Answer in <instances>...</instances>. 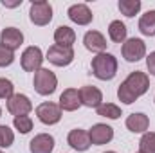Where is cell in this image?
<instances>
[{
    "label": "cell",
    "mask_w": 155,
    "mask_h": 153,
    "mask_svg": "<svg viewBox=\"0 0 155 153\" xmlns=\"http://www.w3.org/2000/svg\"><path fill=\"white\" fill-rule=\"evenodd\" d=\"M79 101L83 106L87 108H97L101 106L103 103V94L97 86H92V85H85L79 88Z\"/></svg>",
    "instance_id": "10"
},
{
    "label": "cell",
    "mask_w": 155,
    "mask_h": 153,
    "mask_svg": "<svg viewBox=\"0 0 155 153\" xmlns=\"http://www.w3.org/2000/svg\"><path fill=\"white\" fill-rule=\"evenodd\" d=\"M126 25L121 22V20H114V22H110V25H108V36L112 41H116V43H124L126 41Z\"/></svg>",
    "instance_id": "21"
},
{
    "label": "cell",
    "mask_w": 155,
    "mask_h": 153,
    "mask_svg": "<svg viewBox=\"0 0 155 153\" xmlns=\"http://www.w3.org/2000/svg\"><path fill=\"white\" fill-rule=\"evenodd\" d=\"M15 61V52L0 45V67H9Z\"/></svg>",
    "instance_id": "28"
},
{
    "label": "cell",
    "mask_w": 155,
    "mask_h": 153,
    "mask_svg": "<svg viewBox=\"0 0 155 153\" xmlns=\"http://www.w3.org/2000/svg\"><path fill=\"white\" fill-rule=\"evenodd\" d=\"M92 74L101 81H110L117 74V60L114 54L101 52L92 58Z\"/></svg>",
    "instance_id": "2"
},
{
    "label": "cell",
    "mask_w": 155,
    "mask_h": 153,
    "mask_svg": "<svg viewBox=\"0 0 155 153\" xmlns=\"http://www.w3.org/2000/svg\"><path fill=\"white\" fill-rule=\"evenodd\" d=\"M54 41L56 45H61V47H72V43L76 41L74 29H71L69 25H60L54 31Z\"/></svg>",
    "instance_id": "19"
},
{
    "label": "cell",
    "mask_w": 155,
    "mask_h": 153,
    "mask_svg": "<svg viewBox=\"0 0 155 153\" xmlns=\"http://www.w3.org/2000/svg\"><path fill=\"white\" fill-rule=\"evenodd\" d=\"M83 43H85V47L90 50V52H97V54H101V52H105L107 50V38L99 33V31H88L85 36H83Z\"/></svg>",
    "instance_id": "15"
},
{
    "label": "cell",
    "mask_w": 155,
    "mask_h": 153,
    "mask_svg": "<svg viewBox=\"0 0 155 153\" xmlns=\"http://www.w3.org/2000/svg\"><path fill=\"white\" fill-rule=\"evenodd\" d=\"M36 115L43 124H56L61 119V108L56 103H41L36 106Z\"/></svg>",
    "instance_id": "9"
},
{
    "label": "cell",
    "mask_w": 155,
    "mask_h": 153,
    "mask_svg": "<svg viewBox=\"0 0 155 153\" xmlns=\"http://www.w3.org/2000/svg\"><path fill=\"white\" fill-rule=\"evenodd\" d=\"M15 128L20 132V133H29L33 130V119L29 115H20V117H15L13 121Z\"/></svg>",
    "instance_id": "25"
},
{
    "label": "cell",
    "mask_w": 155,
    "mask_h": 153,
    "mask_svg": "<svg viewBox=\"0 0 155 153\" xmlns=\"http://www.w3.org/2000/svg\"><path fill=\"white\" fill-rule=\"evenodd\" d=\"M20 4H22V0H16V2H5V0H2V5L4 7H16Z\"/></svg>",
    "instance_id": "30"
},
{
    "label": "cell",
    "mask_w": 155,
    "mask_h": 153,
    "mask_svg": "<svg viewBox=\"0 0 155 153\" xmlns=\"http://www.w3.org/2000/svg\"><path fill=\"white\" fill-rule=\"evenodd\" d=\"M121 52H123V58L126 61L135 63V61H139L146 56V45L141 38H130L123 43Z\"/></svg>",
    "instance_id": "6"
},
{
    "label": "cell",
    "mask_w": 155,
    "mask_h": 153,
    "mask_svg": "<svg viewBox=\"0 0 155 153\" xmlns=\"http://www.w3.org/2000/svg\"><path fill=\"white\" fill-rule=\"evenodd\" d=\"M148 88H150V77H148V74H144L141 70H135V72H130V76L119 85L117 97L124 105H132L141 96H144L148 92Z\"/></svg>",
    "instance_id": "1"
},
{
    "label": "cell",
    "mask_w": 155,
    "mask_h": 153,
    "mask_svg": "<svg viewBox=\"0 0 155 153\" xmlns=\"http://www.w3.org/2000/svg\"><path fill=\"white\" fill-rule=\"evenodd\" d=\"M67 15H69V18L74 24H78V25H88L92 22V18H94L92 11L85 4H74V5H71L69 11H67Z\"/></svg>",
    "instance_id": "13"
},
{
    "label": "cell",
    "mask_w": 155,
    "mask_h": 153,
    "mask_svg": "<svg viewBox=\"0 0 155 153\" xmlns=\"http://www.w3.org/2000/svg\"><path fill=\"white\" fill-rule=\"evenodd\" d=\"M139 31L144 36H155V9L144 13L139 20Z\"/></svg>",
    "instance_id": "20"
},
{
    "label": "cell",
    "mask_w": 155,
    "mask_h": 153,
    "mask_svg": "<svg viewBox=\"0 0 155 153\" xmlns=\"http://www.w3.org/2000/svg\"><path fill=\"white\" fill-rule=\"evenodd\" d=\"M0 153H4V151H0Z\"/></svg>",
    "instance_id": "33"
},
{
    "label": "cell",
    "mask_w": 155,
    "mask_h": 153,
    "mask_svg": "<svg viewBox=\"0 0 155 153\" xmlns=\"http://www.w3.org/2000/svg\"><path fill=\"white\" fill-rule=\"evenodd\" d=\"M29 18L35 25H47L52 20V5L47 0H36L29 7Z\"/></svg>",
    "instance_id": "4"
},
{
    "label": "cell",
    "mask_w": 155,
    "mask_h": 153,
    "mask_svg": "<svg viewBox=\"0 0 155 153\" xmlns=\"http://www.w3.org/2000/svg\"><path fill=\"white\" fill-rule=\"evenodd\" d=\"M47 60L56 67H67L74 60V50H72V47H61V45L54 43L47 50Z\"/></svg>",
    "instance_id": "5"
},
{
    "label": "cell",
    "mask_w": 155,
    "mask_h": 153,
    "mask_svg": "<svg viewBox=\"0 0 155 153\" xmlns=\"http://www.w3.org/2000/svg\"><path fill=\"white\" fill-rule=\"evenodd\" d=\"M146 67H148L150 74H152V76H155V50L148 54V58H146Z\"/></svg>",
    "instance_id": "29"
},
{
    "label": "cell",
    "mask_w": 155,
    "mask_h": 153,
    "mask_svg": "<svg viewBox=\"0 0 155 153\" xmlns=\"http://www.w3.org/2000/svg\"><path fill=\"white\" fill-rule=\"evenodd\" d=\"M96 110H97V115H101V117H108V119H119L121 117V108L114 103H103Z\"/></svg>",
    "instance_id": "23"
},
{
    "label": "cell",
    "mask_w": 155,
    "mask_h": 153,
    "mask_svg": "<svg viewBox=\"0 0 155 153\" xmlns=\"http://www.w3.org/2000/svg\"><path fill=\"white\" fill-rule=\"evenodd\" d=\"M0 115H2V108H0Z\"/></svg>",
    "instance_id": "32"
},
{
    "label": "cell",
    "mask_w": 155,
    "mask_h": 153,
    "mask_svg": "<svg viewBox=\"0 0 155 153\" xmlns=\"http://www.w3.org/2000/svg\"><path fill=\"white\" fill-rule=\"evenodd\" d=\"M105 153H116V151H105Z\"/></svg>",
    "instance_id": "31"
},
{
    "label": "cell",
    "mask_w": 155,
    "mask_h": 153,
    "mask_svg": "<svg viewBox=\"0 0 155 153\" xmlns=\"http://www.w3.org/2000/svg\"><path fill=\"white\" fill-rule=\"evenodd\" d=\"M88 137H90V142L96 144V146H103L107 142H110L114 139V128L108 126V124H103V122H97L94 124L90 130H88Z\"/></svg>",
    "instance_id": "11"
},
{
    "label": "cell",
    "mask_w": 155,
    "mask_h": 153,
    "mask_svg": "<svg viewBox=\"0 0 155 153\" xmlns=\"http://www.w3.org/2000/svg\"><path fill=\"white\" fill-rule=\"evenodd\" d=\"M141 0H119V11L128 18L135 16L141 11Z\"/></svg>",
    "instance_id": "22"
},
{
    "label": "cell",
    "mask_w": 155,
    "mask_h": 153,
    "mask_svg": "<svg viewBox=\"0 0 155 153\" xmlns=\"http://www.w3.org/2000/svg\"><path fill=\"white\" fill-rule=\"evenodd\" d=\"M15 142V133L9 126L0 124V148H9Z\"/></svg>",
    "instance_id": "26"
},
{
    "label": "cell",
    "mask_w": 155,
    "mask_h": 153,
    "mask_svg": "<svg viewBox=\"0 0 155 153\" xmlns=\"http://www.w3.org/2000/svg\"><path fill=\"white\" fill-rule=\"evenodd\" d=\"M52 150H54V137L49 133H38L29 142L31 153H52Z\"/></svg>",
    "instance_id": "16"
},
{
    "label": "cell",
    "mask_w": 155,
    "mask_h": 153,
    "mask_svg": "<svg viewBox=\"0 0 155 153\" xmlns=\"http://www.w3.org/2000/svg\"><path fill=\"white\" fill-rule=\"evenodd\" d=\"M81 106L79 101V90L78 88H67L63 90V94L60 96V108L65 112H74Z\"/></svg>",
    "instance_id": "17"
},
{
    "label": "cell",
    "mask_w": 155,
    "mask_h": 153,
    "mask_svg": "<svg viewBox=\"0 0 155 153\" xmlns=\"http://www.w3.org/2000/svg\"><path fill=\"white\" fill-rule=\"evenodd\" d=\"M31 110H33V103L24 94H15L13 97L7 99V112L11 115H15V117L27 115Z\"/></svg>",
    "instance_id": "8"
},
{
    "label": "cell",
    "mask_w": 155,
    "mask_h": 153,
    "mask_svg": "<svg viewBox=\"0 0 155 153\" xmlns=\"http://www.w3.org/2000/svg\"><path fill=\"white\" fill-rule=\"evenodd\" d=\"M22 43H24V34H22L20 29H16V27H5L2 31V34H0V45L2 47H5V49H9V50L15 52L16 49H20Z\"/></svg>",
    "instance_id": "12"
},
{
    "label": "cell",
    "mask_w": 155,
    "mask_h": 153,
    "mask_svg": "<svg viewBox=\"0 0 155 153\" xmlns=\"http://www.w3.org/2000/svg\"><path fill=\"white\" fill-rule=\"evenodd\" d=\"M33 85H35V90L40 96H51V94H54V90L58 86V77L49 69H40L35 72Z\"/></svg>",
    "instance_id": "3"
},
{
    "label": "cell",
    "mask_w": 155,
    "mask_h": 153,
    "mask_svg": "<svg viewBox=\"0 0 155 153\" xmlns=\"http://www.w3.org/2000/svg\"><path fill=\"white\" fill-rule=\"evenodd\" d=\"M139 153H155V132H148L141 137Z\"/></svg>",
    "instance_id": "24"
},
{
    "label": "cell",
    "mask_w": 155,
    "mask_h": 153,
    "mask_svg": "<svg viewBox=\"0 0 155 153\" xmlns=\"http://www.w3.org/2000/svg\"><path fill=\"white\" fill-rule=\"evenodd\" d=\"M67 142H69V146L72 148V150H76V151H87L88 148H90V137H88V132H85V130H81V128H76V130H72L69 135H67Z\"/></svg>",
    "instance_id": "14"
},
{
    "label": "cell",
    "mask_w": 155,
    "mask_h": 153,
    "mask_svg": "<svg viewBox=\"0 0 155 153\" xmlns=\"http://www.w3.org/2000/svg\"><path fill=\"white\" fill-rule=\"evenodd\" d=\"M126 128L134 133H144L150 126V119L146 114H132L126 117Z\"/></svg>",
    "instance_id": "18"
},
{
    "label": "cell",
    "mask_w": 155,
    "mask_h": 153,
    "mask_svg": "<svg viewBox=\"0 0 155 153\" xmlns=\"http://www.w3.org/2000/svg\"><path fill=\"white\" fill-rule=\"evenodd\" d=\"M41 63H43V52L40 47H27L24 52H22V69L25 72H36L41 69Z\"/></svg>",
    "instance_id": "7"
},
{
    "label": "cell",
    "mask_w": 155,
    "mask_h": 153,
    "mask_svg": "<svg viewBox=\"0 0 155 153\" xmlns=\"http://www.w3.org/2000/svg\"><path fill=\"white\" fill-rule=\"evenodd\" d=\"M137 153H139V151H137Z\"/></svg>",
    "instance_id": "34"
},
{
    "label": "cell",
    "mask_w": 155,
    "mask_h": 153,
    "mask_svg": "<svg viewBox=\"0 0 155 153\" xmlns=\"http://www.w3.org/2000/svg\"><path fill=\"white\" fill-rule=\"evenodd\" d=\"M15 96V86L9 79L0 77V99H9Z\"/></svg>",
    "instance_id": "27"
}]
</instances>
